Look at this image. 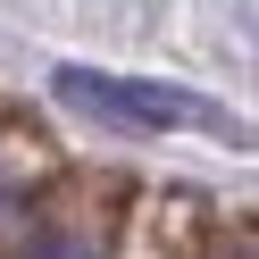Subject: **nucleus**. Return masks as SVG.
Returning <instances> with one entry per match:
<instances>
[{
	"label": "nucleus",
	"instance_id": "f03ea898",
	"mask_svg": "<svg viewBox=\"0 0 259 259\" xmlns=\"http://www.w3.org/2000/svg\"><path fill=\"white\" fill-rule=\"evenodd\" d=\"M9 259H101V251H92L84 234H59V226H34V234H25V242H17Z\"/></svg>",
	"mask_w": 259,
	"mask_h": 259
},
{
	"label": "nucleus",
	"instance_id": "f257e3e1",
	"mask_svg": "<svg viewBox=\"0 0 259 259\" xmlns=\"http://www.w3.org/2000/svg\"><path fill=\"white\" fill-rule=\"evenodd\" d=\"M51 92L75 109V117L117 125V134H184V125L218 134L226 125V109L201 101V92H184V84H134V75H101V67H59Z\"/></svg>",
	"mask_w": 259,
	"mask_h": 259
},
{
	"label": "nucleus",
	"instance_id": "20e7f679",
	"mask_svg": "<svg viewBox=\"0 0 259 259\" xmlns=\"http://www.w3.org/2000/svg\"><path fill=\"white\" fill-rule=\"evenodd\" d=\"M218 259H259V251H218Z\"/></svg>",
	"mask_w": 259,
	"mask_h": 259
},
{
	"label": "nucleus",
	"instance_id": "7ed1b4c3",
	"mask_svg": "<svg viewBox=\"0 0 259 259\" xmlns=\"http://www.w3.org/2000/svg\"><path fill=\"white\" fill-rule=\"evenodd\" d=\"M34 226H42V218H34V209H25V201H17V192H0V259L17 251V242L34 234Z\"/></svg>",
	"mask_w": 259,
	"mask_h": 259
}]
</instances>
